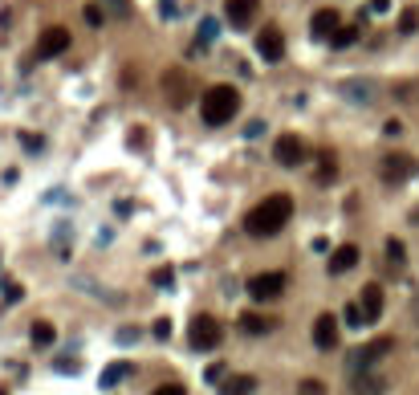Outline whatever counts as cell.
<instances>
[{
    "instance_id": "cell-1",
    "label": "cell",
    "mask_w": 419,
    "mask_h": 395,
    "mask_svg": "<svg viewBox=\"0 0 419 395\" xmlns=\"http://www.w3.org/2000/svg\"><path fill=\"white\" fill-rule=\"evenodd\" d=\"M289 216H293V196L273 192V196H265V200L244 216V233L249 236H277L281 229L289 224Z\"/></svg>"
},
{
    "instance_id": "cell-2",
    "label": "cell",
    "mask_w": 419,
    "mask_h": 395,
    "mask_svg": "<svg viewBox=\"0 0 419 395\" xmlns=\"http://www.w3.org/2000/svg\"><path fill=\"white\" fill-rule=\"evenodd\" d=\"M236 110H240V94L233 86H208V90L200 94V115L208 127H224V122H233Z\"/></svg>"
},
{
    "instance_id": "cell-3",
    "label": "cell",
    "mask_w": 419,
    "mask_h": 395,
    "mask_svg": "<svg viewBox=\"0 0 419 395\" xmlns=\"http://www.w3.org/2000/svg\"><path fill=\"white\" fill-rule=\"evenodd\" d=\"M220 338H224V330H220V322H216L212 314H196L191 326H187V343L196 350H216Z\"/></svg>"
},
{
    "instance_id": "cell-4",
    "label": "cell",
    "mask_w": 419,
    "mask_h": 395,
    "mask_svg": "<svg viewBox=\"0 0 419 395\" xmlns=\"http://www.w3.org/2000/svg\"><path fill=\"white\" fill-rule=\"evenodd\" d=\"M244 289H249L253 302H277L285 294V273H256V278H249Z\"/></svg>"
},
{
    "instance_id": "cell-5",
    "label": "cell",
    "mask_w": 419,
    "mask_h": 395,
    "mask_svg": "<svg viewBox=\"0 0 419 395\" xmlns=\"http://www.w3.org/2000/svg\"><path fill=\"white\" fill-rule=\"evenodd\" d=\"M391 350H395V338H374V343H367V347H358L350 354V371H367V367H374Z\"/></svg>"
},
{
    "instance_id": "cell-6",
    "label": "cell",
    "mask_w": 419,
    "mask_h": 395,
    "mask_svg": "<svg viewBox=\"0 0 419 395\" xmlns=\"http://www.w3.org/2000/svg\"><path fill=\"white\" fill-rule=\"evenodd\" d=\"M66 49H70V29H61V24H53V29H45V33L37 37V57H41V62L61 57Z\"/></svg>"
},
{
    "instance_id": "cell-7",
    "label": "cell",
    "mask_w": 419,
    "mask_h": 395,
    "mask_svg": "<svg viewBox=\"0 0 419 395\" xmlns=\"http://www.w3.org/2000/svg\"><path fill=\"white\" fill-rule=\"evenodd\" d=\"M273 159H277L281 167H302L305 143L297 139V135H277V143H273Z\"/></svg>"
},
{
    "instance_id": "cell-8",
    "label": "cell",
    "mask_w": 419,
    "mask_h": 395,
    "mask_svg": "<svg viewBox=\"0 0 419 395\" xmlns=\"http://www.w3.org/2000/svg\"><path fill=\"white\" fill-rule=\"evenodd\" d=\"M256 53H260L265 62H281V57H285V37H281L277 24H265V29L256 33Z\"/></svg>"
},
{
    "instance_id": "cell-9",
    "label": "cell",
    "mask_w": 419,
    "mask_h": 395,
    "mask_svg": "<svg viewBox=\"0 0 419 395\" xmlns=\"http://www.w3.org/2000/svg\"><path fill=\"white\" fill-rule=\"evenodd\" d=\"M256 8H260V0H224V17L233 29H249L256 21Z\"/></svg>"
},
{
    "instance_id": "cell-10",
    "label": "cell",
    "mask_w": 419,
    "mask_h": 395,
    "mask_svg": "<svg viewBox=\"0 0 419 395\" xmlns=\"http://www.w3.org/2000/svg\"><path fill=\"white\" fill-rule=\"evenodd\" d=\"M314 347L318 350L338 347V318H334V314H318V318H314Z\"/></svg>"
},
{
    "instance_id": "cell-11",
    "label": "cell",
    "mask_w": 419,
    "mask_h": 395,
    "mask_svg": "<svg viewBox=\"0 0 419 395\" xmlns=\"http://www.w3.org/2000/svg\"><path fill=\"white\" fill-rule=\"evenodd\" d=\"M338 29H342V17H338V8H318V13H314V21H309V33H314L318 41H330Z\"/></svg>"
},
{
    "instance_id": "cell-12",
    "label": "cell",
    "mask_w": 419,
    "mask_h": 395,
    "mask_svg": "<svg viewBox=\"0 0 419 395\" xmlns=\"http://www.w3.org/2000/svg\"><path fill=\"white\" fill-rule=\"evenodd\" d=\"M358 306H362V322H367V326L378 322V314H383V285H378V281L362 285V298H358Z\"/></svg>"
},
{
    "instance_id": "cell-13",
    "label": "cell",
    "mask_w": 419,
    "mask_h": 395,
    "mask_svg": "<svg viewBox=\"0 0 419 395\" xmlns=\"http://www.w3.org/2000/svg\"><path fill=\"white\" fill-rule=\"evenodd\" d=\"M411 171H416L411 155H387V159H383V180H387V184H403Z\"/></svg>"
},
{
    "instance_id": "cell-14",
    "label": "cell",
    "mask_w": 419,
    "mask_h": 395,
    "mask_svg": "<svg viewBox=\"0 0 419 395\" xmlns=\"http://www.w3.org/2000/svg\"><path fill=\"white\" fill-rule=\"evenodd\" d=\"M358 245H338V249H334V253H330V273H350V269H354V265H358Z\"/></svg>"
},
{
    "instance_id": "cell-15",
    "label": "cell",
    "mask_w": 419,
    "mask_h": 395,
    "mask_svg": "<svg viewBox=\"0 0 419 395\" xmlns=\"http://www.w3.org/2000/svg\"><path fill=\"white\" fill-rule=\"evenodd\" d=\"M163 90L171 94V106H187V102H191V94H187V78L179 70H167L163 73Z\"/></svg>"
},
{
    "instance_id": "cell-16",
    "label": "cell",
    "mask_w": 419,
    "mask_h": 395,
    "mask_svg": "<svg viewBox=\"0 0 419 395\" xmlns=\"http://www.w3.org/2000/svg\"><path fill=\"white\" fill-rule=\"evenodd\" d=\"M256 392V375H224L220 395H253Z\"/></svg>"
},
{
    "instance_id": "cell-17",
    "label": "cell",
    "mask_w": 419,
    "mask_h": 395,
    "mask_svg": "<svg viewBox=\"0 0 419 395\" xmlns=\"http://www.w3.org/2000/svg\"><path fill=\"white\" fill-rule=\"evenodd\" d=\"M318 184H334L338 180V155L334 151H318V171H314Z\"/></svg>"
},
{
    "instance_id": "cell-18",
    "label": "cell",
    "mask_w": 419,
    "mask_h": 395,
    "mask_svg": "<svg viewBox=\"0 0 419 395\" xmlns=\"http://www.w3.org/2000/svg\"><path fill=\"white\" fill-rule=\"evenodd\" d=\"M240 330H244V334H269V330H277V322H273L269 314H253V310H249V314H240Z\"/></svg>"
},
{
    "instance_id": "cell-19",
    "label": "cell",
    "mask_w": 419,
    "mask_h": 395,
    "mask_svg": "<svg viewBox=\"0 0 419 395\" xmlns=\"http://www.w3.org/2000/svg\"><path fill=\"white\" fill-rule=\"evenodd\" d=\"M342 94H346V98H354V106H371L374 86H371V82H346V86H342Z\"/></svg>"
},
{
    "instance_id": "cell-20",
    "label": "cell",
    "mask_w": 419,
    "mask_h": 395,
    "mask_svg": "<svg viewBox=\"0 0 419 395\" xmlns=\"http://www.w3.org/2000/svg\"><path fill=\"white\" fill-rule=\"evenodd\" d=\"M29 338H33V347H53V338H57V330H53V322H33L29 326Z\"/></svg>"
},
{
    "instance_id": "cell-21",
    "label": "cell",
    "mask_w": 419,
    "mask_h": 395,
    "mask_svg": "<svg viewBox=\"0 0 419 395\" xmlns=\"http://www.w3.org/2000/svg\"><path fill=\"white\" fill-rule=\"evenodd\" d=\"M102 8H106V17H115V21H131V0H98Z\"/></svg>"
},
{
    "instance_id": "cell-22",
    "label": "cell",
    "mask_w": 419,
    "mask_h": 395,
    "mask_svg": "<svg viewBox=\"0 0 419 395\" xmlns=\"http://www.w3.org/2000/svg\"><path fill=\"white\" fill-rule=\"evenodd\" d=\"M358 33H362L358 24H346V29H338V33L330 37V45H334V49H350L354 41H358Z\"/></svg>"
},
{
    "instance_id": "cell-23",
    "label": "cell",
    "mask_w": 419,
    "mask_h": 395,
    "mask_svg": "<svg viewBox=\"0 0 419 395\" xmlns=\"http://www.w3.org/2000/svg\"><path fill=\"white\" fill-rule=\"evenodd\" d=\"M383 392V379L378 375H358L354 379V395H378Z\"/></svg>"
},
{
    "instance_id": "cell-24",
    "label": "cell",
    "mask_w": 419,
    "mask_h": 395,
    "mask_svg": "<svg viewBox=\"0 0 419 395\" xmlns=\"http://www.w3.org/2000/svg\"><path fill=\"white\" fill-rule=\"evenodd\" d=\"M131 375V363H110L106 371H102V387H115V383H122Z\"/></svg>"
},
{
    "instance_id": "cell-25",
    "label": "cell",
    "mask_w": 419,
    "mask_h": 395,
    "mask_svg": "<svg viewBox=\"0 0 419 395\" xmlns=\"http://www.w3.org/2000/svg\"><path fill=\"white\" fill-rule=\"evenodd\" d=\"M82 17H86V24H90V29H98V24L106 21V8H102L98 0H90V4L82 8Z\"/></svg>"
},
{
    "instance_id": "cell-26",
    "label": "cell",
    "mask_w": 419,
    "mask_h": 395,
    "mask_svg": "<svg viewBox=\"0 0 419 395\" xmlns=\"http://www.w3.org/2000/svg\"><path fill=\"white\" fill-rule=\"evenodd\" d=\"M151 285H159V289H171V285H175V269H171V265H159V269L151 273Z\"/></svg>"
},
{
    "instance_id": "cell-27",
    "label": "cell",
    "mask_w": 419,
    "mask_h": 395,
    "mask_svg": "<svg viewBox=\"0 0 419 395\" xmlns=\"http://www.w3.org/2000/svg\"><path fill=\"white\" fill-rule=\"evenodd\" d=\"M387 261H391V265H403V261H407V249H403V240H387Z\"/></svg>"
},
{
    "instance_id": "cell-28",
    "label": "cell",
    "mask_w": 419,
    "mask_h": 395,
    "mask_svg": "<svg viewBox=\"0 0 419 395\" xmlns=\"http://www.w3.org/2000/svg\"><path fill=\"white\" fill-rule=\"evenodd\" d=\"M416 29H419V13L416 8H407V13L399 17V33H416Z\"/></svg>"
},
{
    "instance_id": "cell-29",
    "label": "cell",
    "mask_w": 419,
    "mask_h": 395,
    "mask_svg": "<svg viewBox=\"0 0 419 395\" xmlns=\"http://www.w3.org/2000/svg\"><path fill=\"white\" fill-rule=\"evenodd\" d=\"M21 298H24L21 281H4V302H21Z\"/></svg>"
},
{
    "instance_id": "cell-30",
    "label": "cell",
    "mask_w": 419,
    "mask_h": 395,
    "mask_svg": "<svg viewBox=\"0 0 419 395\" xmlns=\"http://www.w3.org/2000/svg\"><path fill=\"white\" fill-rule=\"evenodd\" d=\"M200 41H204V45L216 41V21H212V17H204V24H200Z\"/></svg>"
},
{
    "instance_id": "cell-31",
    "label": "cell",
    "mask_w": 419,
    "mask_h": 395,
    "mask_svg": "<svg viewBox=\"0 0 419 395\" xmlns=\"http://www.w3.org/2000/svg\"><path fill=\"white\" fill-rule=\"evenodd\" d=\"M342 318H346V326H367V322H362V306H358V302L346 306V314H342Z\"/></svg>"
},
{
    "instance_id": "cell-32",
    "label": "cell",
    "mask_w": 419,
    "mask_h": 395,
    "mask_svg": "<svg viewBox=\"0 0 419 395\" xmlns=\"http://www.w3.org/2000/svg\"><path fill=\"white\" fill-rule=\"evenodd\" d=\"M151 334L155 338H171V318H159V322L151 326Z\"/></svg>"
},
{
    "instance_id": "cell-33",
    "label": "cell",
    "mask_w": 419,
    "mask_h": 395,
    "mask_svg": "<svg viewBox=\"0 0 419 395\" xmlns=\"http://www.w3.org/2000/svg\"><path fill=\"white\" fill-rule=\"evenodd\" d=\"M224 375H228L224 363H212V367H208V383H224Z\"/></svg>"
},
{
    "instance_id": "cell-34",
    "label": "cell",
    "mask_w": 419,
    "mask_h": 395,
    "mask_svg": "<svg viewBox=\"0 0 419 395\" xmlns=\"http://www.w3.org/2000/svg\"><path fill=\"white\" fill-rule=\"evenodd\" d=\"M135 338H139V330H131V326H122V330H118V343H122V347H126V343H135Z\"/></svg>"
},
{
    "instance_id": "cell-35",
    "label": "cell",
    "mask_w": 419,
    "mask_h": 395,
    "mask_svg": "<svg viewBox=\"0 0 419 395\" xmlns=\"http://www.w3.org/2000/svg\"><path fill=\"white\" fill-rule=\"evenodd\" d=\"M151 395H187V392H184V387H179V383H163L159 392H151Z\"/></svg>"
},
{
    "instance_id": "cell-36",
    "label": "cell",
    "mask_w": 419,
    "mask_h": 395,
    "mask_svg": "<svg viewBox=\"0 0 419 395\" xmlns=\"http://www.w3.org/2000/svg\"><path fill=\"white\" fill-rule=\"evenodd\" d=\"M302 395H322V383H318V379H305V383H302Z\"/></svg>"
},
{
    "instance_id": "cell-37",
    "label": "cell",
    "mask_w": 419,
    "mask_h": 395,
    "mask_svg": "<svg viewBox=\"0 0 419 395\" xmlns=\"http://www.w3.org/2000/svg\"><path fill=\"white\" fill-rule=\"evenodd\" d=\"M371 13H378V17L391 13V0H371Z\"/></svg>"
},
{
    "instance_id": "cell-38",
    "label": "cell",
    "mask_w": 419,
    "mask_h": 395,
    "mask_svg": "<svg viewBox=\"0 0 419 395\" xmlns=\"http://www.w3.org/2000/svg\"><path fill=\"white\" fill-rule=\"evenodd\" d=\"M383 131H387V135H391V139H395V135H403V122H399V118H391V122H387V127H383Z\"/></svg>"
},
{
    "instance_id": "cell-39",
    "label": "cell",
    "mask_w": 419,
    "mask_h": 395,
    "mask_svg": "<svg viewBox=\"0 0 419 395\" xmlns=\"http://www.w3.org/2000/svg\"><path fill=\"white\" fill-rule=\"evenodd\" d=\"M57 371H78V363H73V359H57Z\"/></svg>"
},
{
    "instance_id": "cell-40",
    "label": "cell",
    "mask_w": 419,
    "mask_h": 395,
    "mask_svg": "<svg viewBox=\"0 0 419 395\" xmlns=\"http://www.w3.org/2000/svg\"><path fill=\"white\" fill-rule=\"evenodd\" d=\"M179 8H175V0H163V17H175Z\"/></svg>"
},
{
    "instance_id": "cell-41",
    "label": "cell",
    "mask_w": 419,
    "mask_h": 395,
    "mask_svg": "<svg viewBox=\"0 0 419 395\" xmlns=\"http://www.w3.org/2000/svg\"><path fill=\"white\" fill-rule=\"evenodd\" d=\"M411 318L419 322V294H416V302H411Z\"/></svg>"
},
{
    "instance_id": "cell-42",
    "label": "cell",
    "mask_w": 419,
    "mask_h": 395,
    "mask_svg": "<svg viewBox=\"0 0 419 395\" xmlns=\"http://www.w3.org/2000/svg\"><path fill=\"white\" fill-rule=\"evenodd\" d=\"M0 395H8V392H4V387H0Z\"/></svg>"
}]
</instances>
